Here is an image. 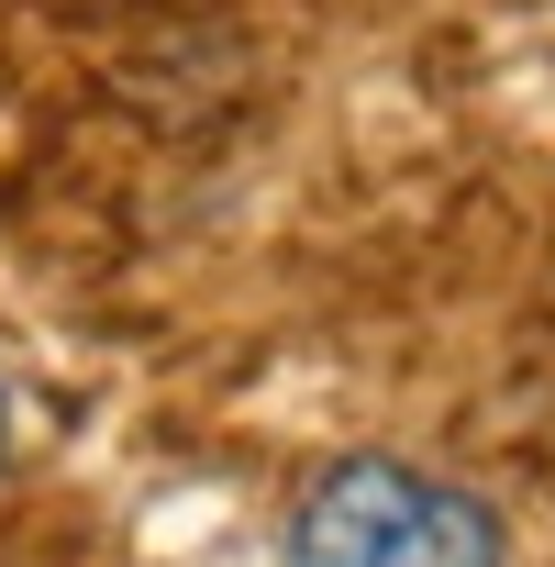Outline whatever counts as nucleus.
I'll return each mask as SVG.
<instances>
[{"instance_id": "obj_2", "label": "nucleus", "mask_w": 555, "mask_h": 567, "mask_svg": "<svg viewBox=\"0 0 555 567\" xmlns=\"http://www.w3.org/2000/svg\"><path fill=\"white\" fill-rule=\"evenodd\" d=\"M12 456H23V401H12V368H0V478H12Z\"/></svg>"}, {"instance_id": "obj_1", "label": "nucleus", "mask_w": 555, "mask_h": 567, "mask_svg": "<svg viewBox=\"0 0 555 567\" xmlns=\"http://www.w3.org/2000/svg\"><path fill=\"white\" fill-rule=\"evenodd\" d=\"M278 567H511V523L422 456H334L290 501Z\"/></svg>"}]
</instances>
